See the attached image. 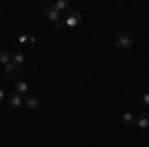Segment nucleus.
Instances as JSON below:
<instances>
[{"label":"nucleus","mask_w":149,"mask_h":147,"mask_svg":"<svg viewBox=\"0 0 149 147\" xmlns=\"http://www.w3.org/2000/svg\"><path fill=\"white\" fill-rule=\"evenodd\" d=\"M80 22H81V14L78 10H70L68 14H66L64 24H66L68 28H76V26H80Z\"/></svg>","instance_id":"f257e3e1"},{"label":"nucleus","mask_w":149,"mask_h":147,"mask_svg":"<svg viewBox=\"0 0 149 147\" xmlns=\"http://www.w3.org/2000/svg\"><path fill=\"white\" fill-rule=\"evenodd\" d=\"M115 44H117V48L127 50V48H131V46H133V38L127 34V32H121V34H117V38H115Z\"/></svg>","instance_id":"f03ea898"},{"label":"nucleus","mask_w":149,"mask_h":147,"mask_svg":"<svg viewBox=\"0 0 149 147\" xmlns=\"http://www.w3.org/2000/svg\"><path fill=\"white\" fill-rule=\"evenodd\" d=\"M2 68H4V72H6L10 78H18V76H20V68H22V66H16L14 62H10V64L2 66Z\"/></svg>","instance_id":"7ed1b4c3"},{"label":"nucleus","mask_w":149,"mask_h":147,"mask_svg":"<svg viewBox=\"0 0 149 147\" xmlns=\"http://www.w3.org/2000/svg\"><path fill=\"white\" fill-rule=\"evenodd\" d=\"M24 105H26V109H38L40 107V100L36 95H26L24 98Z\"/></svg>","instance_id":"20e7f679"},{"label":"nucleus","mask_w":149,"mask_h":147,"mask_svg":"<svg viewBox=\"0 0 149 147\" xmlns=\"http://www.w3.org/2000/svg\"><path fill=\"white\" fill-rule=\"evenodd\" d=\"M8 103H10L12 107H20V105L24 103V95H20V93L14 91L12 95H8Z\"/></svg>","instance_id":"39448f33"},{"label":"nucleus","mask_w":149,"mask_h":147,"mask_svg":"<svg viewBox=\"0 0 149 147\" xmlns=\"http://www.w3.org/2000/svg\"><path fill=\"white\" fill-rule=\"evenodd\" d=\"M46 18L50 20V22H54V24L62 20V16H60V12H58V10H54L52 6H48V8H46Z\"/></svg>","instance_id":"423d86ee"},{"label":"nucleus","mask_w":149,"mask_h":147,"mask_svg":"<svg viewBox=\"0 0 149 147\" xmlns=\"http://www.w3.org/2000/svg\"><path fill=\"white\" fill-rule=\"evenodd\" d=\"M135 123H137V127H141V129H147L149 127V115L147 113H141L139 117H135Z\"/></svg>","instance_id":"0eeeda50"},{"label":"nucleus","mask_w":149,"mask_h":147,"mask_svg":"<svg viewBox=\"0 0 149 147\" xmlns=\"http://www.w3.org/2000/svg\"><path fill=\"white\" fill-rule=\"evenodd\" d=\"M28 91H30V86L26 84V82H16V93H20V95H28Z\"/></svg>","instance_id":"6e6552de"},{"label":"nucleus","mask_w":149,"mask_h":147,"mask_svg":"<svg viewBox=\"0 0 149 147\" xmlns=\"http://www.w3.org/2000/svg\"><path fill=\"white\" fill-rule=\"evenodd\" d=\"M50 6H52V8H54V10L62 12V10H66V8H68L70 4H68V2H66V0H56V2H52V4H50Z\"/></svg>","instance_id":"1a4fd4ad"},{"label":"nucleus","mask_w":149,"mask_h":147,"mask_svg":"<svg viewBox=\"0 0 149 147\" xmlns=\"http://www.w3.org/2000/svg\"><path fill=\"white\" fill-rule=\"evenodd\" d=\"M10 62H12V56L6 52V50H0V64L6 66V64H10Z\"/></svg>","instance_id":"9d476101"},{"label":"nucleus","mask_w":149,"mask_h":147,"mask_svg":"<svg viewBox=\"0 0 149 147\" xmlns=\"http://www.w3.org/2000/svg\"><path fill=\"white\" fill-rule=\"evenodd\" d=\"M121 119H123V123H125V125H129V123H133V121H135V115H133L131 111H125L123 115H121Z\"/></svg>","instance_id":"9b49d317"},{"label":"nucleus","mask_w":149,"mask_h":147,"mask_svg":"<svg viewBox=\"0 0 149 147\" xmlns=\"http://www.w3.org/2000/svg\"><path fill=\"white\" fill-rule=\"evenodd\" d=\"M12 62H14L16 66H22L24 64V54H14V56H12Z\"/></svg>","instance_id":"f8f14e48"},{"label":"nucleus","mask_w":149,"mask_h":147,"mask_svg":"<svg viewBox=\"0 0 149 147\" xmlns=\"http://www.w3.org/2000/svg\"><path fill=\"white\" fill-rule=\"evenodd\" d=\"M18 42H20V44H26V42H30V44H32V36H26V34H22L20 38H18Z\"/></svg>","instance_id":"ddd939ff"},{"label":"nucleus","mask_w":149,"mask_h":147,"mask_svg":"<svg viewBox=\"0 0 149 147\" xmlns=\"http://www.w3.org/2000/svg\"><path fill=\"white\" fill-rule=\"evenodd\" d=\"M4 100H6V93H4V91L0 90V105H2V103H4Z\"/></svg>","instance_id":"4468645a"},{"label":"nucleus","mask_w":149,"mask_h":147,"mask_svg":"<svg viewBox=\"0 0 149 147\" xmlns=\"http://www.w3.org/2000/svg\"><path fill=\"white\" fill-rule=\"evenodd\" d=\"M54 26H56V30H62V28H64V22L60 20V22H56V24H54Z\"/></svg>","instance_id":"2eb2a0df"},{"label":"nucleus","mask_w":149,"mask_h":147,"mask_svg":"<svg viewBox=\"0 0 149 147\" xmlns=\"http://www.w3.org/2000/svg\"><path fill=\"white\" fill-rule=\"evenodd\" d=\"M143 103H145V105H149V93H145V95H143Z\"/></svg>","instance_id":"dca6fc26"}]
</instances>
